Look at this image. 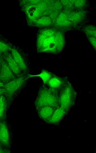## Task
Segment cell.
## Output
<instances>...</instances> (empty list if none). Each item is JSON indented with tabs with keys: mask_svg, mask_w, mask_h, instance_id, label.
Returning <instances> with one entry per match:
<instances>
[{
	"mask_svg": "<svg viewBox=\"0 0 96 153\" xmlns=\"http://www.w3.org/2000/svg\"><path fill=\"white\" fill-rule=\"evenodd\" d=\"M36 110L45 106L59 108L60 103L58 97L48 87L43 85L40 87L38 96L34 102Z\"/></svg>",
	"mask_w": 96,
	"mask_h": 153,
	"instance_id": "6da1fadb",
	"label": "cell"
},
{
	"mask_svg": "<svg viewBox=\"0 0 96 153\" xmlns=\"http://www.w3.org/2000/svg\"><path fill=\"white\" fill-rule=\"evenodd\" d=\"M27 74L23 73L19 77L5 84L4 93L8 106L26 86L28 79Z\"/></svg>",
	"mask_w": 96,
	"mask_h": 153,
	"instance_id": "7a4b0ae2",
	"label": "cell"
},
{
	"mask_svg": "<svg viewBox=\"0 0 96 153\" xmlns=\"http://www.w3.org/2000/svg\"><path fill=\"white\" fill-rule=\"evenodd\" d=\"M77 95V93L68 81L58 95L61 107L68 112L75 105Z\"/></svg>",
	"mask_w": 96,
	"mask_h": 153,
	"instance_id": "3957f363",
	"label": "cell"
},
{
	"mask_svg": "<svg viewBox=\"0 0 96 153\" xmlns=\"http://www.w3.org/2000/svg\"><path fill=\"white\" fill-rule=\"evenodd\" d=\"M88 10L70 11L67 14L69 20L73 24L75 30H80L89 19Z\"/></svg>",
	"mask_w": 96,
	"mask_h": 153,
	"instance_id": "277c9868",
	"label": "cell"
},
{
	"mask_svg": "<svg viewBox=\"0 0 96 153\" xmlns=\"http://www.w3.org/2000/svg\"><path fill=\"white\" fill-rule=\"evenodd\" d=\"M10 52L22 72L29 73V63L27 54L19 47L15 46L12 47Z\"/></svg>",
	"mask_w": 96,
	"mask_h": 153,
	"instance_id": "5b68a950",
	"label": "cell"
},
{
	"mask_svg": "<svg viewBox=\"0 0 96 153\" xmlns=\"http://www.w3.org/2000/svg\"><path fill=\"white\" fill-rule=\"evenodd\" d=\"M68 82L67 76L64 77H60L54 74L45 85L50 89L55 94L58 96L60 91L65 86Z\"/></svg>",
	"mask_w": 96,
	"mask_h": 153,
	"instance_id": "8992f818",
	"label": "cell"
},
{
	"mask_svg": "<svg viewBox=\"0 0 96 153\" xmlns=\"http://www.w3.org/2000/svg\"><path fill=\"white\" fill-rule=\"evenodd\" d=\"M11 134L6 120H0V146L5 149L11 147Z\"/></svg>",
	"mask_w": 96,
	"mask_h": 153,
	"instance_id": "52a82bcc",
	"label": "cell"
},
{
	"mask_svg": "<svg viewBox=\"0 0 96 153\" xmlns=\"http://www.w3.org/2000/svg\"><path fill=\"white\" fill-rule=\"evenodd\" d=\"M53 27L58 30L65 32L75 30L73 24L67 19V14L62 11L58 16L53 24Z\"/></svg>",
	"mask_w": 96,
	"mask_h": 153,
	"instance_id": "ba28073f",
	"label": "cell"
},
{
	"mask_svg": "<svg viewBox=\"0 0 96 153\" xmlns=\"http://www.w3.org/2000/svg\"><path fill=\"white\" fill-rule=\"evenodd\" d=\"M21 8L26 15L27 22L29 26H32L36 20L43 16L37 8V4L26 5L21 7Z\"/></svg>",
	"mask_w": 96,
	"mask_h": 153,
	"instance_id": "9c48e42d",
	"label": "cell"
},
{
	"mask_svg": "<svg viewBox=\"0 0 96 153\" xmlns=\"http://www.w3.org/2000/svg\"><path fill=\"white\" fill-rule=\"evenodd\" d=\"M0 81L5 84L17 78L10 69L2 55L0 58Z\"/></svg>",
	"mask_w": 96,
	"mask_h": 153,
	"instance_id": "30bf717a",
	"label": "cell"
},
{
	"mask_svg": "<svg viewBox=\"0 0 96 153\" xmlns=\"http://www.w3.org/2000/svg\"><path fill=\"white\" fill-rule=\"evenodd\" d=\"M2 57L7 62L9 67L17 77H19L23 73L16 62L11 53L9 52L3 53Z\"/></svg>",
	"mask_w": 96,
	"mask_h": 153,
	"instance_id": "8fae6325",
	"label": "cell"
},
{
	"mask_svg": "<svg viewBox=\"0 0 96 153\" xmlns=\"http://www.w3.org/2000/svg\"><path fill=\"white\" fill-rule=\"evenodd\" d=\"M58 108L51 106H45L40 108L37 111L39 117L46 123L49 121Z\"/></svg>",
	"mask_w": 96,
	"mask_h": 153,
	"instance_id": "7c38bea8",
	"label": "cell"
},
{
	"mask_svg": "<svg viewBox=\"0 0 96 153\" xmlns=\"http://www.w3.org/2000/svg\"><path fill=\"white\" fill-rule=\"evenodd\" d=\"M68 113L61 107L58 108L55 110L50 120L46 123L58 126Z\"/></svg>",
	"mask_w": 96,
	"mask_h": 153,
	"instance_id": "4fadbf2b",
	"label": "cell"
},
{
	"mask_svg": "<svg viewBox=\"0 0 96 153\" xmlns=\"http://www.w3.org/2000/svg\"><path fill=\"white\" fill-rule=\"evenodd\" d=\"M65 33L63 31L58 30L55 34L54 41L58 53L62 52L65 46Z\"/></svg>",
	"mask_w": 96,
	"mask_h": 153,
	"instance_id": "5bb4252c",
	"label": "cell"
},
{
	"mask_svg": "<svg viewBox=\"0 0 96 153\" xmlns=\"http://www.w3.org/2000/svg\"><path fill=\"white\" fill-rule=\"evenodd\" d=\"M53 23L48 16H42L38 19L32 25L31 27L43 28L53 27Z\"/></svg>",
	"mask_w": 96,
	"mask_h": 153,
	"instance_id": "9a60e30c",
	"label": "cell"
},
{
	"mask_svg": "<svg viewBox=\"0 0 96 153\" xmlns=\"http://www.w3.org/2000/svg\"><path fill=\"white\" fill-rule=\"evenodd\" d=\"M54 74L47 70L43 69L42 70L40 73L38 74L32 75L29 73L27 74V79L34 77L40 78L42 80L43 85H45L46 83L52 77Z\"/></svg>",
	"mask_w": 96,
	"mask_h": 153,
	"instance_id": "2e32d148",
	"label": "cell"
},
{
	"mask_svg": "<svg viewBox=\"0 0 96 153\" xmlns=\"http://www.w3.org/2000/svg\"><path fill=\"white\" fill-rule=\"evenodd\" d=\"M8 106L6 97L3 95L0 96V120H6Z\"/></svg>",
	"mask_w": 96,
	"mask_h": 153,
	"instance_id": "e0dca14e",
	"label": "cell"
},
{
	"mask_svg": "<svg viewBox=\"0 0 96 153\" xmlns=\"http://www.w3.org/2000/svg\"><path fill=\"white\" fill-rule=\"evenodd\" d=\"M81 31L87 37L94 36L96 37V27L91 25H85L81 28Z\"/></svg>",
	"mask_w": 96,
	"mask_h": 153,
	"instance_id": "ac0fdd59",
	"label": "cell"
},
{
	"mask_svg": "<svg viewBox=\"0 0 96 153\" xmlns=\"http://www.w3.org/2000/svg\"><path fill=\"white\" fill-rule=\"evenodd\" d=\"M89 3L86 0H76L74 4L73 10H88Z\"/></svg>",
	"mask_w": 96,
	"mask_h": 153,
	"instance_id": "d6986e66",
	"label": "cell"
},
{
	"mask_svg": "<svg viewBox=\"0 0 96 153\" xmlns=\"http://www.w3.org/2000/svg\"><path fill=\"white\" fill-rule=\"evenodd\" d=\"M58 30L53 27H52L40 29L38 32L48 37L54 35Z\"/></svg>",
	"mask_w": 96,
	"mask_h": 153,
	"instance_id": "ffe728a7",
	"label": "cell"
},
{
	"mask_svg": "<svg viewBox=\"0 0 96 153\" xmlns=\"http://www.w3.org/2000/svg\"><path fill=\"white\" fill-rule=\"evenodd\" d=\"M12 47V45L7 42L2 37H0V52L2 53L7 52H10Z\"/></svg>",
	"mask_w": 96,
	"mask_h": 153,
	"instance_id": "44dd1931",
	"label": "cell"
},
{
	"mask_svg": "<svg viewBox=\"0 0 96 153\" xmlns=\"http://www.w3.org/2000/svg\"><path fill=\"white\" fill-rule=\"evenodd\" d=\"M47 37L45 35L38 32L37 41V47L38 53L40 50L43 43Z\"/></svg>",
	"mask_w": 96,
	"mask_h": 153,
	"instance_id": "7402d4cb",
	"label": "cell"
},
{
	"mask_svg": "<svg viewBox=\"0 0 96 153\" xmlns=\"http://www.w3.org/2000/svg\"><path fill=\"white\" fill-rule=\"evenodd\" d=\"M41 1V0H21L19 2V5L21 7L26 5L37 4Z\"/></svg>",
	"mask_w": 96,
	"mask_h": 153,
	"instance_id": "603a6c76",
	"label": "cell"
},
{
	"mask_svg": "<svg viewBox=\"0 0 96 153\" xmlns=\"http://www.w3.org/2000/svg\"><path fill=\"white\" fill-rule=\"evenodd\" d=\"M63 7L60 1H55L53 7V10L61 12Z\"/></svg>",
	"mask_w": 96,
	"mask_h": 153,
	"instance_id": "cb8c5ba5",
	"label": "cell"
},
{
	"mask_svg": "<svg viewBox=\"0 0 96 153\" xmlns=\"http://www.w3.org/2000/svg\"><path fill=\"white\" fill-rule=\"evenodd\" d=\"M60 12L53 10L49 15L48 16H49L53 22V24L55 21L56 19Z\"/></svg>",
	"mask_w": 96,
	"mask_h": 153,
	"instance_id": "d4e9b609",
	"label": "cell"
},
{
	"mask_svg": "<svg viewBox=\"0 0 96 153\" xmlns=\"http://www.w3.org/2000/svg\"><path fill=\"white\" fill-rule=\"evenodd\" d=\"M88 39L96 51V37L94 36L87 37Z\"/></svg>",
	"mask_w": 96,
	"mask_h": 153,
	"instance_id": "484cf974",
	"label": "cell"
},
{
	"mask_svg": "<svg viewBox=\"0 0 96 153\" xmlns=\"http://www.w3.org/2000/svg\"><path fill=\"white\" fill-rule=\"evenodd\" d=\"M10 149L4 148L0 146V153H10Z\"/></svg>",
	"mask_w": 96,
	"mask_h": 153,
	"instance_id": "4316f807",
	"label": "cell"
},
{
	"mask_svg": "<svg viewBox=\"0 0 96 153\" xmlns=\"http://www.w3.org/2000/svg\"><path fill=\"white\" fill-rule=\"evenodd\" d=\"M5 92V89L4 87L0 88V96H1L3 94H4Z\"/></svg>",
	"mask_w": 96,
	"mask_h": 153,
	"instance_id": "83f0119b",
	"label": "cell"
},
{
	"mask_svg": "<svg viewBox=\"0 0 96 153\" xmlns=\"http://www.w3.org/2000/svg\"><path fill=\"white\" fill-rule=\"evenodd\" d=\"M5 84L3 82L0 81V88L4 87Z\"/></svg>",
	"mask_w": 96,
	"mask_h": 153,
	"instance_id": "f1b7e54d",
	"label": "cell"
},
{
	"mask_svg": "<svg viewBox=\"0 0 96 153\" xmlns=\"http://www.w3.org/2000/svg\"><path fill=\"white\" fill-rule=\"evenodd\" d=\"M2 53L0 52V58H1V57L2 55ZM1 62H0V70H1Z\"/></svg>",
	"mask_w": 96,
	"mask_h": 153,
	"instance_id": "f546056e",
	"label": "cell"
}]
</instances>
